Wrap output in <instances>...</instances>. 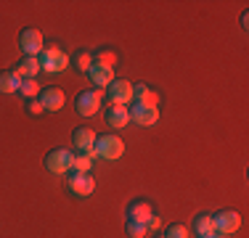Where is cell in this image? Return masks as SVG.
I'll return each instance as SVG.
<instances>
[{
  "mask_svg": "<svg viewBox=\"0 0 249 238\" xmlns=\"http://www.w3.org/2000/svg\"><path fill=\"white\" fill-rule=\"evenodd\" d=\"M212 228H215V233L220 236H233L236 230L241 228V214L233 212V209H220L212 214Z\"/></svg>",
  "mask_w": 249,
  "mask_h": 238,
  "instance_id": "obj_4",
  "label": "cell"
},
{
  "mask_svg": "<svg viewBox=\"0 0 249 238\" xmlns=\"http://www.w3.org/2000/svg\"><path fill=\"white\" fill-rule=\"evenodd\" d=\"M101 98H104V90H82L74 98V111L80 117H96L101 111Z\"/></svg>",
  "mask_w": 249,
  "mask_h": 238,
  "instance_id": "obj_5",
  "label": "cell"
},
{
  "mask_svg": "<svg viewBox=\"0 0 249 238\" xmlns=\"http://www.w3.org/2000/svg\"><path fill=\"white\" fill-rule=\"evenodd\" d=\"M40 90H43V87H40V85H37V82H35V80H21V87H19V93L24 95L27 101L37 98V95H40Z\"/></svg>",
  "mask_w": 249,
  "mask_h": 238,
  "instance_id": "obj_23",
  "label": "cell"
},
{
  "mask_svg": "<svg viewBox=\"0 0 249 238\" xmlns=\"http://www.w3.org/2000/svg\"><path fill=\"white\" fill-rule=\"evenodd\" d=\"M27 111L32 117H40L45 109H43V103H40V98H32V101H27Z\"/></svg>",
  "mask_w": 249,
  "mask_h": 238,
  "instance_id": "obj_25",
  "label": "cell"
},
{
  "mask_svg": "<svg viewBox=\"0 0 249 238\" xmlns=\"http://www.w3.org/2000/svg\"><path fill=\"white\" fill-rule=\"evenodd\" d=\"M96 138H98V135L93 133L90 127H77L74 133H72V146L80 153H90L93 146H96Z\"/></svg>",
  "mask_w": 249,
  "mask_h": 238,
  "instance_id": "obj_14",
  "label": "cell"
},
{
  "mask_svg": "<svg viewBox=\"0 0 249 238\" xmlns=\"http://www.w3.org/2000/svg\"><path fill=\"white\" fill-rule=\"evenodd\" d=\"M146 228H149V230H159V228H162V220H159V214H157V212H154L151 217L146 220Z\"/></svg>",
  "mask_w": 249,
  "mask_h": 238,
  "instance_id": "obj_26",
  "label": "cell"
},
{
  "mask_svg": "<svg viewBox=\"0 0 249 238\" xmlns=\"http://www.w3.org/2000/svg\"><path fill=\"white\" fill-rule=\"evenodd\" d=\"M37 61H40V69L48 71V74H58V71H64L69 64H72V61H69V56H67V51L58 48V45L43 48V53L37 56Z\"/></svg>",
  "mask_w": 249,
  "mask_h": 238,
  "instance_id": "obj_2",
  "label": "cell"
},
{
  "mask_svg": "<svg viewBox=\"0 0 249 238\" xmlns=\"http://www.w3.org/2000/svg\"><path fill=\"white\" fill-rule=\"evenodd\" d=\"M40 103H43V109L45 111H61L64 109V103H67V95H64V90L61 87H56V85H48V87H43L40 90Z\"/></svg>",
  "mask_w": 249,
  "mask_h": 238,
  "instance_id": "obj_10",
  "label": "cell"
},
{
  "mask_svg": "<svg viewBox=\"0 0 249 238\" xmlns=\"http://www.w3.org/2000/svg\"><path fill=\"white\" fill-rule=\"evenodd\" d=\"M21 87V77L16 71H0V93L11 95V93H19Z\"/></svg>",
  "mask_w": 249,
  "mask_h": 238,
  "instance_id": "obj_18",
  "label": "cell"
},
{
  "mask_svg": "<svg viewBox=\"0 0 249 238\" xmlns=\"http://www.w3.org/2000/svg\"><path fill=\"white\" fill-rule=\"evenodd\" d=\"M40 71H43V69H40V61L35 56H24L19 64H16V74H19L21 80H35Z\"/></svg>",
  "mask_w": 249,
  "mask_h": 238,
  "instance_id": "obj_16",
  "label": "cell"
},
{
  "mask_svg": "<svg viewBox=\"0 0 249 238\" xmlns=\"http://www.w3.org/2000/svg\"><path fill=\"white\" fill-rule=\"evenodd\" d=\"M88 80L93 82V87H98V90H106V87H109L111 82L117 80V77H114V69L101 67V64H93V67L88 69Z\"/></svg>",
  "mask_w": 249,
  "mask_h": 238,
  "instance_id": "obj_12",
  "label": "cell"
},
{
  "mask_svg": "<svg viewBox=\"0 0 249 238\" xmlns=\"http://www.w3.org/2000/svg\"><path fill=\"white\" fill-rule=\"evenodd\" d=\"M124 233H127L130 238H146V236H149V228H146V222L124 220Z\"/></svg>",
  "mask_w": 249,
  "mask_h": 238,
  "instance_id": "obj_20",
  "label": "cell"
},
{
  "mask_svg": "<svg viewBox=\"0 0 249 238\" xmlns=\"http://www.w3.org/2000/svg\"><path fill=\"white\" fill-rule=\"evenodd\" d=\"M19 48H21V53H24V56H35V58H37L40 53H43V48H45L43 32H40V29H35V27L21 29V32H19Z\"/></svg>",
  "mask_w": 249,
  "mask_h": 238,
  "instance_id": "obj_6",
  "label": "cell"
},
{
  "mask_svg": "<svg viewBox=\"0 0 249 238\" xmlns=\"http://www.w3.org/2000/svg\"><path fill=\"white\" fill-rule=\"evenodd\" d=\"M191 233L196 238H210L215 236V228H212V214H196L191 222Z\"/></svg>",
  "mask_w": 249,
  "mask_h": 238,
  "instance_id": "obj_17",
  "label": "cell"
},
{
  "mask_svg": "<svg viewBox=\"0 0 249 238\" xmlns=\"http://www.w3.org/2000/svg\"><path fill=\"white\" fill-rule=\"evenodd\" d=\"M162 236H164V238H191V230H188L183 222H173Z\"/></svg>",
  "mask_w": 249,
  "mask_h": 238,
  "instance_id": "obj_24",
  "label": "cell"
},
{
  "mask_svg": "<svg viewBox=\"0 0 249 238\" xmlns=\"http://www.w3.org/2000/svg\"><path fill=\"white\" fill-rule=\"evenodd\" d=\"M72 162H74V153L69 148H53V151L45 153V170L53 172V175H69Z\"/></svg>",
  "mask_w": 249,
  "mask_h": 238,
  "instance_id": "obj_3",
  "label": "cell"
},
{
  "mask_svg": "<svg viewBox=\"0 0 249 238\" xmlns=\"http://www.w3.org/2000/svg\"><path fill=\"white\" fill-rule=\"evenodd\" d=\"M247 21H249V14H241V29H247Z\"/></svg>",
  "mask_w": 249,
  "mask_h": 238,
  "instance_id": "obj_27",
  "label": "cell"
},
{
  "mask_svg": "<svg viewBox=\"0 0 249 238\" xmlns=\"http://www.w3.org/2000/svg\"><path fill=\"white\" fill-rule=\"evenodd\" d=\"M133 103H143V106H159V93L154 90V87L143 85V82H138V85H133Z\"/></svg>",
  "mask_w": 249,
  "mask_h": 238,
  "instance_id": "obj_15",
  "label": "cell"
},
{
  "mask_svg": "<svg viewBox=\"0 0 249 238\" xmlns=\"http://www.w3.org/2000/svg\"><path fill=\"white\" fill-rule=\"evenodd\" d=\"M215 238H231V236H220V233H215Z\"/></svg>",
  "mask_w": 249,
  "mask_h": 238,
  "instance_id": "obj_28",
  "label": "cell"
},
{
  "mask_svg": "<svg viewBox=\"0 0 249 238\" xmlns=\"http://www.w3.org/2000/svg\"><path fill=\"white\" fill-rule=\"evenodd\" d=\"M106 124L109 127H114V130H122V127H127V122H130V106H117V103H109L106 106Z\"/></svg>",
  "mask_w": 249,
  "mask_h": 238,
  "instance_id": "obj_11",
  "label": "cell"
},
{
  "mask_svg": "<svg viewBox=\"0 0 249 238\" xmlns=\"http://www.w3.org/2000/svg\"><path fill=\"white\" fill-rule=\"evenodd\" d=\"M157 238H164V236H157Z\"/></svg>",
  "mask_w": 249,
  "mask_h": 238,
  "instance_id": "obj_29",
  "label": "cell"
},
{
  "mask_svg": "<svg viewBox=\"0 0 249 238\" xmlns=\"http://www.w3.org/2000/svg\"><path fill=\"white\" fill-rule=\"evenodd\" d=\"M130 122L141 127H151L159 122V106H143V103H130Z\"/></svg>",
  "mask_w": 249,
  "mask_h": 238,
  "instance_id": "obj_9",
  "label": "cell"
},
{
  "mask_svg": "<svg viewBox=\"0 0 249 238\" xmlns=\"http://www.w3.org/2000/svg\"><path fill=\"white\" fill-rule=\"evenodd\" d=\"M124 153V143L122 138H117V135H101L96 138V146H93V151L88 153L90 159H106V162H117Z\"/></svg>",
  "mask_w": 249,
  "mask_h": 238,
  "instance_id": "obj_1",
  "label": "cell"
},
{
  "mask_svg": "<svg viewBox=\"0 0 249 238\" xmlns=\"http://www.w3.org/2000/svg\"><path fill=\"white\" fill-rule=\"evenodd\" d=\"M104 93H106V98H109V103H117V106L133 103V82H127V80H114Z\"/></svg>",
  "mask_w": 249,
  "mask_h": 238,
  "instance_id": "obj_8",
  "label": "cell"
},
{
  "mask_svg": "<svg viewBox=\"0 0 249 238\" xmlns=\"http://www.w3.org/2000/svg\"><path fill=\"white\" fill-rule=\"evenodd\" d=\"M93 64H101V67L114 69V67H117V53L109 51V48H101V51L93 53Z\"/></svg>",
  "mask_w": 249,
  "mask_h": 238,
  "instance_id": "obj_19",
  "label": "cell"
},
{
  "mask_svg": "<svg viewBox=\"0 0 249 238\" xmlns=\"http://www.w3.org/2000/svg\"><path fill=\"white\" fill-rule=\"evenodd\" d=\"M67 188H69V193H72V196H77V199H88V196H93V190H96V180H93V175L69 172Z\"/></svg>",
  "mask_w": 249,
  "mask_h": 238,
  "instance_id": "obj_7",
  "label": "cell"
},
{
  "mask_svg": "<svg viewBox=\"0 0 249 238\" xmlns=\"http://www.w3.org/2000/svg\"><path fill=\"white\" fill-rule=\"evenodd\" d=\"M154 214V206L149 204L146 199H133L127 204V209H124V217L127 220H135V222H146Z\"/></svg>",
  "mask_w": 249,
  "mask_h": 238,
  "instance_id": "obj_13",
  "label": "cell"
},
{
  "mask_svg": "<svg viewBox=\"0 0 249 238\" xmlns=\"http://www.w3.org/2000/svg\"><path fill=\"white\" fill-rule=\"evenodd\" d=\"M69 61H72L74 67L82 71V74H88V69L93 67V53H88V51H80V53H74V56L69 58Z\"/></svg>",
  "mask_w": 249,
  "mask_h": 238,
  "instance_id": "obj_21",
  "label": "cell"
},
{
  "mask_svg": "<svg viewBox=\"0 0 249 238\" xmlns=\"http://www.w3.org/2000/svg\"><path fill=\"white\" fill-rule=\"evenodd\" d=\"M93 170V159L88 153H74V162H72V172H82V175H90Z\"/></svg>",
  "mask_w": 249,
  "mask_h": 238,
  "instance_id": "obj_22",
  "label": "cell"
}]
</instances>
